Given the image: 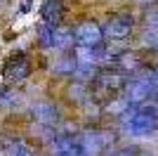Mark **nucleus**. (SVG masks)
I'll return each mask as SVG.
<instances>
[{"label":"nucleus","mask_w":158,"mask_h":156,"mask_svg":"<svg viewBox=\"0 0 158 156\" xmlns=\"http://www.w3.org/2000/svg\"><path fill=\"white\" fill-rule=\"evenodd\" d=\"M31 0H21V5H19V12H28V10H31Z\"/></svg>","instance_id":"obj_18"},{"label":"nucleus","mask_w":158,"mask_h":156,"mask_svg":"<svg viewBox=\"0 0 158 156\" xmlns=\"http://www.w3.org/2000/svg\"><path fill=\"white\" fill-rule=\"evenodd\" d=\"M78 64H80V62L73 57V54H61V57L54 62L52 71L57 73V76H73L76 69H78Z\"/></svg>","instance_id":"obj_10"},{"label":"nucleus","mask_w":158,"mask_h":156,"mask_svg":"<svg viewBox=\"0 0 158 156\" xmlns=\"http://www.w3.org/2000/svg\"><path fill=\"white\" fill-rule=\"evenodd\" d=\"M80 144H83V154L85 156H97L104 149V137H102V132H87V135H83Z\"/></svg>","instance_id":"obj_9"},{"label":"nucleus","mask_w":158,"mask_h":156,"mask_svg":"<svg viewBox=\"0 0 158 156\" xmlns=\"http://www.w3.org/2000/svg\"><path fill=\"white\" fill-rule=\"evenodd\" d=\"M146 26H158V7L146 14Z\"/></svg>","instance_id":"obj_16"},{"label":"nucleus","mask_w":158,"mask_h":156,"mask_svg":"<svg viewBox=\"0 0 158 156\" xmlns=\"http://www.w3.org/2000/svg\"><path fill=\"white\" fill-rule=\"evenodd\" d=\"M97 66H94V62H90V59H87L85 64H78V69H76V73H73V76H78V80H83V78H94L97 76Z\"/></svg>","instance_id":"obj_13"},{"label":"nucleus","mask_w":158,"mask_h":156,"mask_svg":"<svg viewBox=\"0 0 158 156\" xmlns=\"http://www.w3.org/2000/svg\"><path fill=\"white\" fill-rule=\"evenodd\" d=\"M10 97H12V92L7 90L5 85H0V102H7V99H10Z\"/></svg>","instance_id":"obj_17"},{"label":"nucleus","mask_w":158,"mask_h":156,"mask_svg":"<svg viewBox=\"0 0 158 156\" xmlns=\"http://www.w3.org/2000/svg\"><path fill=\"white\" fill-rule=\"evenodd\" d=\"M54 45L61 47V50H69L71 45H76V33L71 28H54Z\"/></svg>","instance_id":"obj_11"},{"label":"nucleus","mask_w":158,"mask_h":156,"mask_svg":"<svg viewBox=\"0 0 158 156\" xmlns=\"http://www.w3.org/2000/svg\"><path fill=\"white\" fill-rule=\"evenodd\" d=\"M156 95H158V71H151V73L139 76V78H132L125 85V99H127L130 106L144 104L151 97H156Z\"/></svg>","instance_id":"obj_2"},{"label":"nucleus","mask_w":158,"mask_h":156,"mask_svg":"<svg viewBox=\"0 0 158 156\" xmlns=\"http://www.w3.org/2000/svg\"><path fill=\"white\" fill-rule=\"evenodd\" d=\"M137 5H151V2H158V0H135Z\"/></svg>","instance_id":"obj_20"},{"label":"nucleus","mask_w":158,"mask_h":156,"mask_svg":"<svg viewBox=\"0 0 158 156\" xmlns=\"http://www.w3.org/2000/svg\"><path fill=\"white\" fill-rule=\"evenodd\" d=\"M125 128L130 135H137V137H144V135H151L158 130V106L156 104H137L132 114H127L125 118Z\"/></svg>","instance_id":"obj_1"},{"label":"nucleus","mask_w":158,"mask_h":156,"mask_svg":"<svg viewBox=\"0 0 158 156\" xmlns=\"http://www.w3.org/2000/svg\"><path fill=\"white\" fill-rule=\"evenodd\" d=\"M38 45L45 47V50L54 47V28H52V26L43 24V26L38 28Z\"/></svg>","instance_id":"obj_12"},{"label":"nucleus","mask_w":158,"mask_h":156,"mask_svg":"<svg viewBox=\"0 0 158 156\" xmlns=\"http://www.w3.org/2000/svg\"><path fill=\"white\" fill-rule=\"evenodd\" d=\"M123 85H127L123 69L109 66V69L97 71V76H94V90H97L99 95H113V92H118Z\"/></svg>","instance_id":"obj_3"},{"label":"nucleus","mask_w":158,"mask_h":156,"mask_svg":"<svg viewBox=\"0 0 158 156\" xmlns=\"http://www.w3.org/2000/svg\"><path fill=\"white\" fill-rule=\"evenodd\" d=\"M10 156H31V151H28L26 144L17 142V144H12V149H10Z\"/></svg>","instance_id":"obj_15"},{"label":"nucleus","mask_w":158,"mask_h":156,"mask_svg":"<svg viewBox=\"0 0 158 156\" xmlns=\"http://www.w3.org/2000/svg\"><path fill=\"white\" fill-rule=\"evenodd\" d=\"M132 26H135L132 14H127V12L116 14V17H111V19L104 24V36L111 38V40H120V38H125V36H130Z\"/></svg>","instance_id":"obj_5"},{"label":"nucleus","mask_w":158,"mask_h":156,"mask_svg":"<svg viewBox=\"0 0 158 156\" xmlns=\"http://www.w3.org/2000/svg\"><path fill=\"white\" fill-rule=\"evenodd\" d=\"M144 45L158 47V26H146L144 28Z\"/></svg>","instance_id":"obj_14"},{"label":"nucleus","mask_w":158,"mask_h":156,"mask_svg":"<svg viewBox=\"0 0 158 156\" xmlns=\"http://www.w3.org/2000/svg\"><path fill=\"white\" fill-rule=\"evenodd\" d=\"M113 156H137L132 149H123V151H118V154H113Z\"/></svg>","instance_id":"obj_19"},{"label":"nucleus","mask_w":158,"mask_h":156,"mask_svg":"<svg viewBox=\"0 0 158 156\" xmlns=\"http://www.w3.org/2000/svg\"><path fill=\"white\" fill-rule=\"evenodd\" d=\"M40 17H43V21H45L47 26L57 28L59 21H61V17H64V5H61V0H45L43 7H40Z\"/></svg>","instance_id":"obj_7"},{"label":"nucleus","mask_w":158,"mask_h":156,"mask_svg":"<svg viewBox=\"0 0 158 156\" xmlns=\"http://www.w3.org/2000/svg\"><path fill=\"white\" fill-rule=\"evenodd\" d=\"M31 73V62L24 52H17L12 57L7 59L5 64V78L7 80H14V83H19V80H26V76Z\"/></svg>","instance_id":"obj_6"},{"label":"nucleus","mask_w":158,"mask_h":156,"mask_svg":"<svg viewBox=\"0 0 158 156\" xmlns=\"http://www.w3.org/2000/svg\"><path fill=\"white\" fill-rule=\"evenodd\" d=\"M33 116L38 118L40 123L52 125V123L59 121V109H57L52 102H38L35 106H33Z\"/></svg>","instance_id":"obj_8"},{"label":"nucleus","mask_w":158,"mask_h":156,"mask_svg":"<svg viewBox=\"0 0 158 156\" xmlns=\"http://www.w3.org/2000/svg\"><path fill=\"white\" fill-rule=\"evenodd\" d=\"M73 33H76V45H80V47H92L99 40H104V26L92 19L80 21L73 28Z\"/></svg>","instance_id":"obj_4"}]
</instances>
